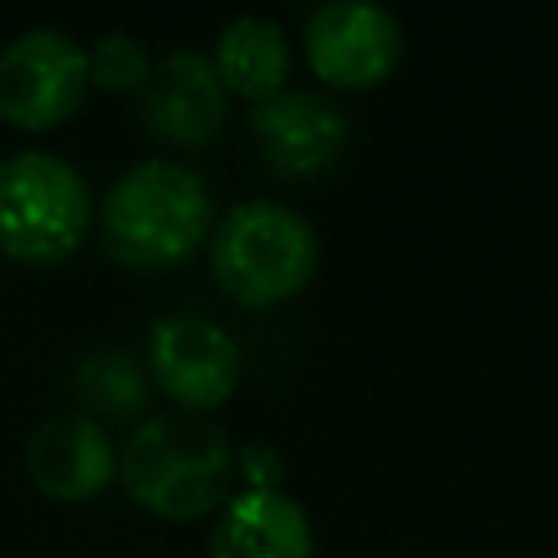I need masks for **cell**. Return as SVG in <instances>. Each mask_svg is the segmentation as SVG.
I'll return each instance as SVG.
<instances>
[{"label":"cell","mask_w":558,"mask_h":558,"mask_svg":"<svg viewBox=\"0 0 558 558\" xmlns=\"http://www.w3.org/2000/svg\"><path fill=\"white\" fill-rule=\"evenodd\" d=\"M214 231V201L183 161L148 157L126 166L100 205L105 253L135 270H170L187 262Z\"/></svg>","instance_id":"cell-1"},{"label":"cell","mask_w":558,"mask_h":558,"mask_svg":"<svg viewBox=\"0 0 558 558\" xmlns=\"http://www.w3.org/2000/svg\"><path fill=\"white\" fill-rule=\"evenodd\" d=\"M118 471L126 493L148 514L187 523L227 501L235 449L214 418L192 410H166L131 427Z\"/></svg>","instance_id":"cell-2"},{"label":"cell","mask_w":558,"mask_h":558,"mask_svg":"<svg viewBox=\"0 0 558 558\" xmlns=\"http://www.w3.org/2000/svg\"><path fill=\"white\" fill-rule=\"evenodd\" d=\"M314 266H318L314 227L279 201H262V196L240 201L209 231L214 283L248 310H266L296 296L314 279Z\"/></svg>","instance_id":"cell-3"},{"label":"cell","mask_w":558,"mask_h":558,"mask_svg":"<svg viewBox=\"0 0 558 558\" xmlns=\"http://www.w3.org/2000/svg\"><path fill=\"white\" fill-rule=\"evenodd\" d=\"M92 222L87 179L57 153L22 148L0 161V248L48 266L70 257Z\"/></svg>","instance_id":"cell-4"},{"label":"cell","mask_w":558,"mask_h":558,"mask_svg":"<svg viewBox=\"0 0 558 558\" xmlns=\"http://www.w3.org/2000/svg\"><path fill=\"white\" fill-rule=\"evenodd\" d=\"M87 92V48L57 26H31L0 48V122L17 131L61 126Z\"/></svg>","instance_id":"cell-5"},{"label":"cell","mask_w":558,"mask_h":558,"mask_svg":"<svg viewBox=\"0 0 558 558\" xmlns=\"http://www.w3.org/2000/svg\"><path fill=\"white\" fill-rule=\"evenodd\" d=\"M301 48H305L310 70L323 83L362 92V87L384 83L401 65L405 35H401V22L384 4L331 0L305 17Z\"/></svg>","instance_id":"cell-6"},{"label":"cell","mask_w":558,"mask_h":558,"mask_svg":"<svg viewBox=\"0 0 558 558\" xmlns=\"http://www.w3.org/2000/svg\"><path fill=\"white\" fill-rule=\"evenodd\" d=\"M148 379L192 414L218 410L240 384V344L209 318L170 314L144 340Z\"/></svg>","instance_id":"cell-7"},{"label":"cell","mask_w":558,"mask_h":558,"mask_svg":"<svg viewBox=\"0 0 558 558\" xmlns=\"http://www.w3.org/2000/svg\"><path fill=\"white\" fill-rule=\"evenodd\" d=\"M248 131L262 161L279 179H314L340 161L349 148V118L318 92H275L270 100L248 105Z\"/></svg>","instance_id":"cell-8"},{"label":"cell","mask_w":558,"mask_h":558,"mask_svg":"<svg viewBox=\"0 0 558 558\" xmlns=\"http://www.w3.org/2000/svg\"><path fill=\"white\" fill-rule=\"evenodd\" d=\"M140 118L148 135L174 148H205L227 126V87L218 83L209 57L192 48L166 52L140 96Z\"/></svg>","instance_id":"cell-9"},{"label":"cell","mask_w":558,"mask_h":558,"mask_svg":"<svg viewBox=\"0 0 558 558\" xmlns=\"http://www.w3.org/2000/svg\"><path fill=\"white\" fill-rule=\"evenodd\" d=\"M26 475L52 501H87L113 484L118 449L109 432L83 410L52 414L26 440Z\"/></svg>","instance_id":"cell-10"},{"label":"cell","mask_w":558,"mask_h":558,"mask_svg":"<svg viewBox=\"0 0 558 558\" xmlns=\"http://www.w3.org/2000/svg\"><path fill=\"white\" fill-rule=\"evenodd\" d=\"M209 558H314L310 514L279 488H244L222 506Z\"/></svg>","instance_id":"cell-11"},{"label":"cell","mask_w":558,"mask_h":558,"mask_svg":"<svg viewBox=\"0 0 558 558\" xmlns=\"http://www.w3.org/2000/svg\"><path fill=\"white\" fill-rule=\"evenodd\" d=\"M209 65L218 83L227 87V96H244L248 105H257L283 92L288 70H292V44L279 22L244 13L218 31Z\"/></svg>","instance_id":"cell-12"},{"label":"cell","mask_w":558,"mask_h":558,"mask_svg":"<svg viewBox=\"0 0 558 558\" xmlns=\"http://www.w3.org/2000/svg\"><path fill=\"white\" fill-rule=\"evenodd\" d=\"M74 397L87 418H140L148 410V371L126 349H96L74 366Z\"/></svg>","instance_id":"cell-13"},{"label":"cell","mask_w":558,"mask_h":558,"mask_svg":"<svg viewBox=\"0 0 558 558\" xmlns=\"http://www.w3.org/2000/svg\"><path fill=\"white\" fill-rule=\"evenodd\" d=\"M153 74V57L135 35L109 31L87 48V83L105 92H135Z\"/></svg>","instance_id":"cell-14"},{"label":"cell","mask_w":558,"mask_h":558,"mask_svg":"<svg viewBox=\"0 0 558 558\" xmlns=\"http://www.w3.org/2000/svg\"><path fill=\"white\" fill-rule=\"evenodd\" d=\"M235 471H240L244 488H279L283 484V462H279V453L270 445H248L240 453Z\"/></svg>","instance_id":"cell-15"}]
</instances>
